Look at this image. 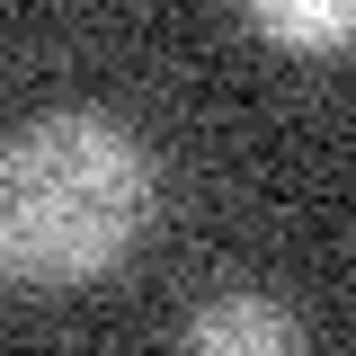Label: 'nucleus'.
I'll return each instance as SVG.
<instances>
[{
	"instance_id": "f257e3e1",
	"label": "nucleus",
	"mask_w": 356,
	"mask_h": 356,
	"mask_svg": "<svg viewBox=\"0 0 356 356\" xmlns=\"http://www.w3.org/2000/svg\"><path fill=\"white\" fill-rule=\"evenodd\" d=\"M152 152L98 107L0 134V285L81 294L116 276L152 222Z\"/></svg>"
},
{
	"instance_id": "f03ea898",
	"label": "nucleus",
	"mask_w": 356,
	"mask_h": 356,
	"mask_svg": "<svg viewBox=\"0 0 356 356\" xmlns=\"http://www.w3.org/2000/svg\"><path fill=\"white\" fill-rule=\"evenodd\" d=\"M178 356H303V330H294V312L276 303V294L232 285V294H214V303L187 312Z\"/></svg>"
},
{
	"instance_id": "7ed1b4c3",
	"label": "nucleus",
	"mask_w": 356,
	"mask_h": 356,
	"mask_svg": "<svg viewBox=\"0 0 356 356\" xmlns=\"http://www.w3.org/2000/svg\"><path fill=\"white\" fill-rule=\"evenodd\" d=\"M250 27L276 44H348L356 9L348 0H250Z\"/></svg>"
}]
</instances>
